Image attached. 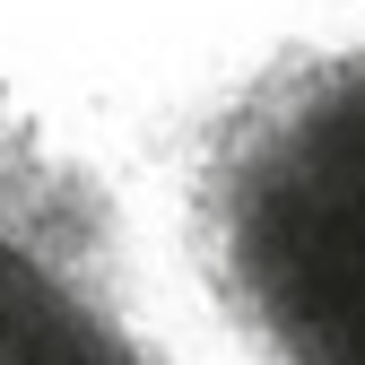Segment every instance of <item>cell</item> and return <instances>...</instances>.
I'll return each instance as SVG.
<instances>
[{"label": "cell", "instance_id": "6da1fadb", "mask_svg": "<svg viewBox=\"0 0 365 365\" xmlns=\"http://www.w3.org/2000/svg\"><path fill=\"white\" fill-rule=\"evenodd\" d=\"M182 252L252 365H365V0L304 9L217 87Z\"/></svg>", "mask_w": 365, "mask_h": 365}, {"label": "cell", "instance_id": "7a4b0ae2", "mask_svg": "<svg viewBox=\"0 0 365 365\" xmlns=\"http://www.w3.org/2000/svg\"><path fill=\"white\" fill-rule=\"evenodd\" d=\"M0 365H157L148 339L105 304L70 235L26 209L18 165L0 157Z\"/></svg>", "mask_w": 365, "mask_h": 365}]
</instances>
